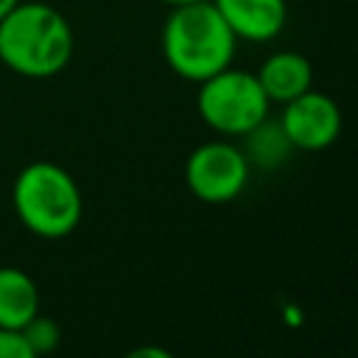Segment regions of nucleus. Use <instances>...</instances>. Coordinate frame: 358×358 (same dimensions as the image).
<instances>
[{
  "mask_svg": "<svg viewBox=\"0 0 358 358\" xmlns=\"http://www.w3.org/2000/svg\"><path fill=\"white\" fill-rule=\"evenodd\" d=\"M235 42L238 36L213 0L171 6L162 25V56L168 67L187 81H204L229 67L235 59Z\"/></svg>",
  "mask_w": 358,
  "mask_h": 358,
  "instance_id": "f257e3e1",
  "label": "nucleus"
},
{
  "mask_svg": "<svg viewBox=\"0 0 358 358\" xmlns=\"http://www.w3.org/2000/svg\"><path fill=\"white\" fill-rule=\"evenodd\" d=\"M73 59V28L48 3H17L0 17V62L25 78H50Z\"/></svg>",
  "mask_w": 358,
  "mask_h": 358,
  "instance_id": "f03ea898",
  "label": "nucleus"
},
{
  "mask_svg": "<svg viewBox=\"0 0 358 358\" xmlns=\"http://www.w3.org/2000/svg\"><path fill=\"white\" fill-rule=\"evenodd\" d=\"M11 204L20 224L39 238L70 235L84 213L76 179L56 162L39 159L25 165L11 187Z\"/></svg>",
  "mask_w": 358,
  "mask_h": 358,
  "instance_id": "7ed1b4c3",
  "label": "nucleus"
},
{
  "mask_svg": "<svg viewBox=\"0 0 358 358\" xmlns=\"http://www.w3.org/2000/svg\"><path fill=\"white\" fill-rule=\"evenodd\" d=\"M199 84H201L199 98H196L199 115L218 134L243 137L263 117H268L271 101L266 98L255 73L235 70L229 64Z\"/></svg>",
  "mask_w": 358,
  "mask_h": 358,
  "instance_id": "20e7f679",
  "label": "nucleus"
},
{
  "mask_svg": "<svg viewBox=\"0 0 358 358\" xmlns=\"http://www.w3.org/2000/svg\"><path fill=\"white\" fill-rule=\"evenodd\" d=\"M249 168L243 148L227 140H210L190 151L185 162V182L199 201L227 204L243 193Z\"/></svg>",
  "mask_w": 358,
  "mask_h": 358,
  "instance_id": "39448f33",
  "label": "nucleus"
},
{
  "mask_svg": "<svg viewBox=\"0 0 358 358\" xmlns=\"http://www.w3.org/2000/svg\"><path fill=\"white\" fill-rule=\"evenodd\" d=\"M280 126L294 151H324L341 134V109L327 92L310 87L302 95L285 101Z\"/></svg>",
  "mask_w": 358,
  "mask_h": 358,
  "instance_id": "423d86ee",
  "label": "nucleus"
},
{
  "mask_svg": "<svg viewBox=\"0 0 358 358\" xmlns=\"http://www.w3.org/2000/svg\"><path fill=\"white\" fill-rule=\"evenodd\" d=\"M238 39L268 42L288 20L285 0H213Z\"/></svg>",
  "mask_w": 358,
  "mask_h": 358,
  "instance_id": "0eeeda50",
  "label": "nucleus"
},
{
  "mask_svg": "<svg viewBox=\"0 0 358 358\" xmlns=\"http://www.w3.org/2000/svg\"><path fill=\"white\" fill-rule=\"evenodd\" d=\"M255 76H257L266 98L277 101V103H285L313 87V64L308 62V56H302L296 50L271 53Z\"/></svg>",
  "mask_w": 358,
  "mask_h": 358,
  "instance_id": "6e6552de",
  "label": "nucleus"
},
{
  "mask_svg": "<svg viewBox=\"0 0 358 358\" xmlns=\"http://www.w3.org/2000/svg\"><path fill=\"white\" fill-rule=\"evenodd\" d=\"M39 313V288L17 266H0V327L20 330Z\"/></svg>",
  "mask_w": 358,
  "mask_h": 358,
  "instance_id": "1a4fd4ad",
  "label": "nucleus"
},
{
  "mask_svg": "<svg viewBox=\"0 0 358 358\" xmlns=\"http://www.w3.org/2000/svg\"><path fill=\"white\" fill-rule=\"evenodd\" d=\"M243 137H246L243 154H246L249 165L277 168V165H282V162L291 157V151H294L291 140L285 137V131H282V126H280V117H277V120L263 117V120H260L255 129H249Z\"/></svg>",
  "mask_w": 358,
  "mask_h": 358,
  "instance_id": "9d476101",
  "label": "nucleus"
},
{
  "mask_svg": "<svg viewBox=\"0 0 358 358\" xmlns=\"http://www.w3.org/2000/svg\"><path fill=\"white\" fill-rule=\"evenodd\" d=\"M20 333H22V338H25L31 355L53 352V350L59 347V338H62L59 324H56L53 319H48V316H39V313H36L31 322H25V324L20 327Z\"/></svg>",
  "mask_w": 358,
  "mask_h": 358,
  "instance_id": "9b49d317",
  "label": "nucleus"
},
{
  "mask_svg": "<svg viewBox=\"0 0 358 358\" xmlns=\"http://www.w3.org/2000/svg\"><path fill=\"white\" fill-rule=\"evenodd\" d=\"M0 358H34L20 330L0 327Z\"/></svg>",
  "mask_w": 358,
  "mask_h": 358,
  "instance_id": "f8f14e48",
  "label": "nucleus"
},
{
  "mask_svg": "<svg viewBox=\"0 0 358 358\" xmlns=\"http://www.w3.org/2000/svg\"><path fill=\"white\" fill-rule=\"evenodd\" d=\"M17 3H20V0H0V17H6Z\"/></svg>",
  "mask_w": 358,
  "mask_h": 358,
  "instance_id": "ddd939ff",
  "label": "nucleus"
},
{
  "mask_svg": "<svg viewBox=\"0 0 358 358\" xmlns=\"http://www.w3.org/2000/svg\"><path fill=\"white\" fill-rule=\"evenodd\" d=\"M162 3H168V6H179V3H193V0H162Z\"/></svg>",
  "mask_w": 358,
  "mask_h": 358,
  "instance_id": "4468645a",
  "label": "nucleus"
}]
</instances>
